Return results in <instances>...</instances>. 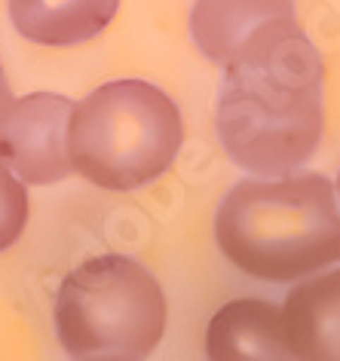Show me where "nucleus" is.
Segmentation results:
<instances>
[{
	"label": "nucleus",
	"instance_id": "obj_6",
	"mask_svg": "<svg viewBox=\"0 0 340 361\" xmlns=\"http://www.w3.org/2000/svg\"><path fill=\"white\" fill-rule=\"evenodd\" d=\"M209 361H298L285 340L282 310L261 297H236L205 328Z\"/></svg>",
	"mask_w": 340,
	"mask_h": 361
},
{
	"label": "nucleus",
	"instance_id": "obj_9",
	"mask_svg": "<svg viewBox=\"0 0 340 361\" xmlns=\"http://www.w3.org/2000/svg\"><path fill=\"white\" fill-rule=\"evenodd\" d=\"M25 40L40 47H77L95 40L120 10V0H6Z\"/></svg>",
	"mask_w": 340,
	"mask_h": 361
},
{
	"label": "nucleus",
	"instance_id": "obj_5",
	"mask_svg": "<svg viewBox=\"0 0 340 361\" xmlns=\"http://www.w3.org/2000/svg\"><path fill=\"white\" fill-rule=\"evenodd\" d=\"M71 107L74 102L56 92H31L13 102V111L0 129V159L19 180L49 187L74 171L68 159Z\"/></svg>",
	"mask_w": 340,
	"mask_h": 361
},
{
	"label": "nucleus",
	"instance_id": "obj_4",
	"mask_svg": "<svg viewBox=\"0 0 340 361\" xmlns=\"http://www.w3.org/2000/svg\"><path fill=\"white\" fill-rule=\"evenodd\" d=\"M166 319V294L154 273L123 255L83 260L56 294V334L74 361L147 358L163 340Z\"/></svg>",
	"mask_w": 340,
	"mask_h": 361
},
{
	"label": "nucleus",
	"instance_id": "obj_3",
	"mask_svg": "<svg viewBox=\"0 0 340 361\" xmlns=\"http://www.w3.org/2000/svg\"><path fill=\"white\" fill-rule=\"evenodd\" d=\"M181 141V111L147 80H111L68 116L71 169L102 190L147 187L172 169Z\"/></svg>",
	"mask_w": 340,
	"mask_h": 361
},
{
	"label": "nucleus",
	"instance_id": "obj_10",
	"mask_svg": "<svg viewBox=\"0 0 340 361\" xmlns=\"http://www.w3.org/2000/svg\"><path fill=\"white\" fill-rule=\"evenodd\" d=\"M28 184L0 159V251L13 248L28 227Z\"/></svg>",
	"mask_w": 340,
	"mask_h": 361
},
{
	"label": "nucleus",
	"instance_id": "obj_8",
	"mask_svg": "<svg viewBox=\"0 0 340 361\" xmlns=\"http://www.w3.org/2000/svg\"><path fill=\"white\" fill-rule=\"evenodd\" d=\"M294 19V0H193L190 37L212 65H227L255 34Z\"/></svg>",
	"mask_w": 340,
	"mask_h": 361
},
{
	"label": "nucleus",
	"instance_id": "obj_1",
	"mask_svg": "<svg viewBox=\"0 0 340 361\" xmlns=\"http://www.w3.org/2000/svg\"><path fill=\"white\" fill-rule=\"evenodd\" d=\"M322 83L325 65L298 19L255 34L224 65L214 126L227 157L264 178L303 166L325 129Z\"/></svg>",
	"mask_w": 340,
	"mask_h": 361
},
{
	"label": "nucleus",
	"instance_id": "obj_13",
	"mask_svg": "<svg viewBox=\"0 0 340 361\" xmlns=\"http://www.w3.org/2000/svg\"><path fill=\"white\" fill-rule=\"evenodd\" d=\"M337 190H340V178H337Z\"/></svg>",
	"mask_w": 340,
	"mask_h": 361
},
{
	"label": "nucleus",
	"instance_id": "obj_2",
	"mask_svg": "<svg viewBox=\"0 0 340 361\" xmlns=\"http://www.w3.org/2000/svg\"><path fill=\"white\" fill-rule=\"evenodd\" d=\"M214 242L239 273L294 282L340 260V205L319 171L239 180L214 212Z\"/></svg>",
	"mask_w": 340,
	"mask_h": 361
},
{
	"label": "nucleus",
	"instance_id": "obj_7",
	"mask_svg": "<svg viewBox=\"0 0 340 361\" xmlns=\"http://www.w3.org/2000/svg\"><path fill=\"white\" fill-rule=\"evenodd\" d=\"M282 328L298 361H340V267L300 279L285 294Z\"/></svg>",
	"mask_w": 340,
	"mask_h": 361
},
{
	"label": "nucleus",
	"instance_id": "obj_12",
	"mask_svg": "<svg viewBox=\"0 0 340 361\" xmlns=\"http://www.w3.org/2000/svg\"><path fill=\"white\" fill-rule=\"evenodd\" d=\"M89 361H135V358H123V355H102V358H89Z\"/></svg>",
	"mask_w": 340,
	"mask_h": 361
},
{
	"label": "nucleus",
	"instance_id": "obj_11",
	"mask_svg": "<svg viewBox=\"0 0 340 361\" xmlns=\"http://www.w3.org/2000/svg\"><path fill=\"white\" fill-rule=\"evenodd\" d=\"M13 92H10V83H6V71L4 65H0V129H4V123H6V116H10L13 111Z\"/></svg>",
	"mask_w": 340,
	"mask_h": 361
}]
</instances>
